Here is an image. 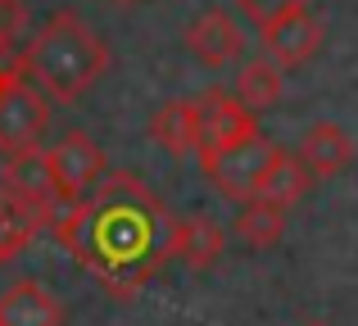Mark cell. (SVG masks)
Returning a JSON list of instances; mask_svg holds the SVG:
<instances>
[{
	"mask_svg": "<svg viewBox=\"0 0 358 326\" xmlns=\"http://www.w3.org/2000/svg\"><path fill=\"white\" fill-rule=\"evenodd\" d=\"M173 213L131 172H109L82 200L59 204L55 240L105 286L114 299H131L173 258Z\"/></svg>",
	"mask_w": 358,
	"mask_h": 326,
	"instance_id": "1",
	"label": "cell"
},
{
	"mask_svg": "<svg viewBox=\"0 0 358 326\" xmlns=\"http://www.w3.org/2000/svg\"><path fill=\"white\" fill-rule=\"evenodd\" d=\"M45 100L55 105H73L82 100L109 68V45L96 27H87V18L59 9L45 18V27L27 41V50L14 64Z\"/></svg>",
	"mask_w": 358,
	"mask_h": 326,
	"instance_id": "2",
	"label": "cell"
},
{
	"mask_svg": "<svg viewBox=\"0 0 358 326\" xmlns=\"http://www.w3.org/2000/svg\"><path fill=\"white\" fill-rule=\"evenodd\" d=\"M45 127H50V100L18 68H9L0 82V150H32V145H41Z\"/></svg>",
	"mask_w": 358,
	"mask_h": 326,
	"instance_id": "3",
	"label": "cell"
},
{
	"mask_svg": "<svg viewBox=\"0 0 358 326\" xmlns=\"http://www.w3.org/2000/svg\"><path fill=\"white\" fill-rule=\"evenodd\" d=\"M268 154H272V145L263 141V132H259V136L222 145V150H213V154H200V168H204L209 186L222 200L245 204V200H254V186H259V172H263V163H268Z\"/></svg>",
	"mask_w": 358,
	"mask_h": 326,
	"instance_id": "4",
	"label": "cell"
},
{
	"mask_svg": "<svg viewBox=\"0 0 358 326\" xmlns=\"http://www.w3.org/2000/svg\"><path fill=\"white\" fill-rule=\"evenodd\" d=\"M45 168H50V181H55L59 204H73L105 177V150H100L87 132H69L45 150Z\"/></svg>",
	"mask_w": 358,
	"mask_h": 326,
	"instance_id": "5",
	"label": "cell"
},
{
	"mask_svg": "<svg viewBox=\"0 0 358 326\" xmlns=\"http://www.w3.org/2000/svg\"><path fill=\"white\" fill-rule=\"evenodd\" d=\"M195 123H200V132H195V154H213L231 141L259 136L254 114L222 87H209L204 96H195Z\"/></svg>",
	"mask_w": 358,
	"mask_h": 326,
	"instance_id": "6",
	"label": "cell"
},
{
	"mask_svg": "<svg viewBox=\"0 0 358 326\" xmlns=\"http://www.w3.org/2000/svg\"><path fill=\"white\" fill-rule=\"evenodd\" d=\"M0 191L18 195L23 204H32L45 222H55V213H59V195H55V181H50V168H45L41 145L9 154L5 168H0Z\"/></svg>",
	"mask_w": 358,
	"mask_h": 326,
	"instance_id": "7",
	"label": "cell"
},
{
	"mask_svg": "<svg viewBox=\"0 0 358 326\" xmlns=\"http://www.w3.org/2000/svg\"><path fill=\"white\" fill-rule=\"evenodd\" d=\"M259 36H263V54H268L272 64L295 68V64L313 59L327 32H322V18H317L313 9H299V14H286V18H277V23L259 27Z\"/></svg>",
	"mask_w": 358,
	"mask_h": 326,
	"instance_id": "8",
	"label": "cell"
},
{
	"mask_svg": "<svg viewBox=\"0 0 358 326\" xmlns=\"http://www.w3.org/2000/svg\"><path fill=\"white\" fill-rule=\"evenodd\" d=\"M241 45H245V36H241L236 18L218 5L195 14L191 27H186V50H191L204 68H227L231 59H241Z\"/></svg>",
	"mask_w": 358,
	"mask_h": 326,
	"instance_id": "9",
	"label": "cell"
},
{
	"mask_svg": "<svg viewBox=\"0 0 358 326\" xmlns=\"http://www.w3.org/2000/svg\"><path fill=\"white\" fill-rule=\"evenodd\" d=\"M299 163L313 172V181L317 177H336V172H345V168L354 163V136L345 132V127H336V123H313L304 132V141H299Z\"/></svg>",
	"mask_w": 358,
	"mask_h": 326,
	"instance_id": "10",
	"label": "cell"
},
{
	"mask_svg": "<svg viewBox=\"0 0 358 326\" xmlns=\"http://www.w3.org/2000/svg\"><path fill=\"white\" fill-rule=\"evenodd\" d=\"M0 326H64V309L41 281H14L0 295Z\"/></svg>",
	"mask_w": 358,
	"mask_h": 326,
	"instance_id": "11",
	"label": "cell"
},
{
	"mask_svg": "<svg viewBox=\"0 0 358 326\" xmlns=\"http://www.w3.org/2000/svg\"><path fill=\"white\" fill-rule=\"evenodd\" d=\"M308 186H313V172L299 163L295 150H272L268 163H263V172H259L254 195H259V200H268V204L290 209V204H299L308 195Z\"/></svg>",
	"mask_w": 358,
	"mask_h": 326,
	"instance_id": "12",
	"label": "cell"
},
{
	"mask_svg": "<svg viewBox=\"0 0 358 326\" xmlns=\"http://www.w3.org/2000/svg\"><path fill=\"white\" fill-rule=\"evenodd\" d=\"M222 249H227V231H222L213 218L191 213V218H177L173 222V254L182 258L186 267L204 272V267H213L222 258Z\"/></svg>",
	"mask_w": 358,
	"mask_h": 326,
	"instance_id": "13",
	"label": "cell"
},
{
	"mask_svg": "<svg viewBox=\"0 0 358 326\" xmlns=\"http://www.w3.org/2000/svg\"><path fill=\"white\" fill-rule=\"evenodd\" d=\"M195 132H200V123H195V100H168V105H159L155 118H150V136H155V145L168 150V154H195Z\"/></svg>",
	"mask_w": 358,
	"mask_h": 326,
	"instance_id": "14",
	"label": "cell"
},
{
	"mask_svg": "<svg viewBox=\"0 0 358 326\" xmlns=\"http://www.w3.org/2000/svg\"><path fill=\"white\" fill-rule=\"evenodd\" d=\"M41 227H45V218L32 209V204H23L18 195L0 191V263H9V258L23 254Z\"/></svg>",
	"mask_w": 358,
	"mask_h": 326,
	"instance_id": "15",
	"label": "cell"
},
{
	"mask_svg": "<svg viewBox=\"0 0 358 326\" xmlns=\"http://www.w3.org/2000/svg\"><path fill=\"white\" fill-rule=\"evenodd\" d=\"M286 213H290V209L268 204V200H259V195H254V200L241 204L231 231H236V240H245L250 249H268V245H277L281 231H286Z\"/></svg>",
	"mask_w": 358,
	"mask_h": 326,
	"instance_id": "16",
	"label": "cell"
},
{
	"mask_svg": "<svg viewBox=\"0 0 358 326\" xmlns=\"http://www.w3.org/2000/svg\"><path fill=\"white\" fill-rule=\"evenodd\" d=\"M281 91H286L281 64H272L268 54H263V59H245L241 68H236V91H231V96H236L245 109H268V105H277Z\"/></svg>",
	"mask_w": 358,
	"mask_h": 326,
	"instance_id": "17",
	"label": "cell"
},
{
	"mask_svg": "<svg viewBox=\"0 0 358 326\" xmlns=\"http://www.w3.org/2000/svg\"><path fill=\"white\" fill-rule=\"evenodd\" d=\"M254 27H268L286 14H299V9H313V0H231Z\"/></svg>",
	"mask_w": 358,
	"mask_h": 326,
	"instance_id": "18",
	"label": "cell"
},
{
	"mask_svg": "<svg viewBox=\"0 0 358 326\" xmlns=\"http://www.w3.org/2000/svg\"><path fill=\"white\" fill-rule=\"evenodd\" d=\"M27 36V5L23 0H0V54H14Z\"/></svg>",
	"mask_w": 358,
	"mask_h": 326,
	"instance_id": "19",
	"label": "cell"
},
{
	"mask_svg": "<svg viewBox=\"0 0 358 326\" xmlns=\"http://www.w3.org/2000/svg\"><path fill=\"white\" fill-rule=\"evenodd\" d=\"M109 5H118V9H131V5H141V0H109Z\"/></svg>",
	"mask_w": 358,
	"mask_h": 326,
	"instance_id": "20",
	"label": "cell"
},
{
	"mask_svg": "<svg viewBox=\"0 0 358 326\" xmlns=\"http://www.w3.org/2000/svg\"><path fill=\"white\" fill-rule=\"evenodd\" d=\"M5 73H9V68H0V82H5Z\"/></svg>",
	"mask_w": 358,
	"mask_h": 326,
	"instance_id": "21",
	"label": "cell"
},
{
	"mask_svg": "<svg viewBox=\"0 0 358 326\" xmlns=\"http://www.w3.org/2000/svg\"><path fill=\"white\" fill-rule=\"evenodd\" d=\"M313 326H327V322H313Z\"/></svg>",
	"mask_w": 358,
	"mask_h": 326,
	"instance_id": "22",
	"label": "cell"
}]
</instances>
